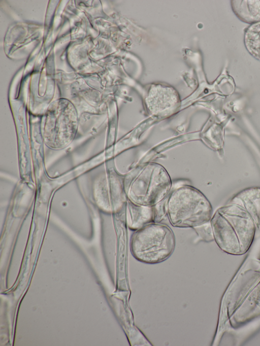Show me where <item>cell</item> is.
<instances>
[{
  "instance_id": "6da1fadb",
  "label": "cell",
  "mask_w": 260,
  "mask_h": 346,
  "mask_svg": "<svg viewBox=\"0 0 260 346\" xmlns=\"http://www.w3.org/2000/svg\"><path fill=\"white\" fill-rule=\"evenodd\" d=\"M210 223L216 244L229 254H245L256 235L252 219L236 204L227 203L218 208L213 214Z\"/></svg>"
},
{
  "instance_id": "7a4b0ae2",
  "label": "cell",
  "mask_w": 260,
  "mask_h": 346,
  "mask_svg": "<svg viewBox=\"0 0 260 346\" xmlns=\"http://www.w3.org/2000/svg\"><path fill=\"white\" fill-rule=\"evenodd\" d=\"M166 209L171 224L176 227L193 228L210 222L212 205L199 190L183 186L174 190L167 199Z\"/></svg>"
},
{
  "instance_id": "3957f363",
  "label": "cell",
  "mask_w": 260,
  "mask_h": 346,
  "mask_svg": "<svg viewBox=\"0 0 260 346\" xmlns=\"http://www.w3.org/2000/svg\"><path fill=\"white\" fill-rule=\"evenodd\" d=\"M175 247V237L167 225L152 222L136 230L130 242L133 256L137 260L155 264L167 259Z\"/></svg>"
},
{
  "instance_id": "277c9868",
  "label": "cell",
  "mask_w": 260,
  "mask_h": 346,
  "mask_svg": "<svg viewBox=\"0 0 260 346\" xmlns=\"http://www.w3.org/2000/svg\"><path fill=\"white\" fill-rule=\"evenodd\" d=\"M170 188L166 171L159 166L149 165L134 180L126 194L135 203L153 207L168 198Z\"/></svg>"
},
{
  "instance_id": "5b68a950",
  "label": "cell",
  "mask_w": 260,
  "mask_h": 346,
  "mask_svg": "<svg viewBox=\"0 0 260 346\" xmlns=\"http://www.w3.org/2000/svg\"><path fill=\"white\" fill-rule=\"evenodd\" d=\"M260 316V281L246 296L232 315L230 323L240 327Z\"/></svg>"
},
{
  "instance_id": "8992f818",
  "label": "cell",
  "mask_w": 260,
  "mask_h": 346,
  "mask_svg": "<svg viewBox=\"0 0 260 346\" xmlns=\"http://www.w3.org/2000/svg\"><path fill=\"white\" fill-rule=\"evenodd\" d=\"M227 203L242 207L252 219L256 235L260 236V187L246 188L234 195Z\"/></svg>"
},
{
  "instance_id": "52a82bcc",
  "label": "cell",
  "mask_w": 260,
  "mask_h": 346,
  "mask_svg": "<svg viewBox=\"0 0 260 346\" xmlns=\"http://www.w3.org/2000/svg\"><path fill=\"white\" fill-rule=\"evenodd\" d=\"M232 10L242 22L250 25L260 22V0L231 1Z\"/></svg>"
},
{
  "instance_id": "ba28073f",
  "label": "cell",
  "mask_w": 260,
  "mask_h": 346,
  "mask_svg": "<svg viewBox=\"0 0 260 346\" xmlns=\"http://www.w3.org/2000/svg\"><path fill=\"white\" fill-rule=\"evenodd\" d=\"M127 226L136 231L154 222L153 207L137 204L127 199Z\"/></svg>"
},
{
  "instance_id": "9c48e42d",
  "label": "cell",
  "mask_w": 260,
  "mask_h": 346,
  "mask_svg": "<svg viewBox=\"0 0 260 346\" xmlns=\"http://www.w3.org/2000/svg\"><path fill=\"white\" fill-rule=\"evenodd\" d=\"M177 101L176 95L172 89L160 86L152 88L147 99L149 109L155 113L171 109Z\"/></svg>"
},
{
  "instance_id": "30bf717a",
  "label": "cell",
  "mask_w": 260,
  "mask_h": 346,
  "mask_svg": "<svg viewBox=\"0 0 260 346\" xmlns=\"http://www.w3.org/2000/svg\"><path fill=\"white\" fill-rule=\"evenodd\" d=\"M244 44L248 52L260 61V22L245 29Z\"/></svg>"
},
{
  "instance_id": "8fae6325",
  "label": "cell",
  "mask_w": 260,
  "mask_h": 346,
  "mask_svg": "<svg viewBox=\"0 0 260 346\" xmlns=\"http://www.w3.org/2000/svg\"><path fill=\"white\" fill-rule=\"evenodd\" d=\"M193 229L202 240L206 242L214 240L210 222L194 227Z\"/></svg>"
}]
</instances>
